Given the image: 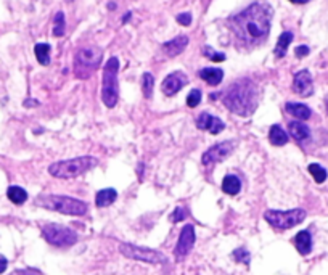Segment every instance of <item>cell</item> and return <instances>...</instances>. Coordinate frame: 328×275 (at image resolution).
I'll list each match as a JSON object with an SVG mask.
<instances>
[{"label":"cell","mask_w":328,"mask_h":275,"mask_svg":"<svg viewBox=\"0 0 328 275\" xmlns=\"http://www.w3.org/2000/svg\"><path fill=\"white\" fill-rule=\"evenodd\" d=\"M272 8L269 4L256 2L241 13L230 18V28L244 44L256 45L270 33Z\"/></svg>","instance_id":"cell-1"},{"label":"cell","mask_w":328,"mask_h":275,"mask_svg":"<svg viewBox=\"0 0 328 275\" xmlns=\"http://www.w3.org/2000/svg\"><path fill=\"white\" fill-rule=\"evenodd\" d=\"M224 105L238 116H250L258 106V87L250 79L233 82L224 95Z\"/></svg>","instance_id":"cell-2"},{"label":"cell","mask_w":328,"mask_h":275,"mask_svg":"<svg viewBox=\"0 0 328 275\" xmlns=\"http://www.w3.org/2000/svg\"><path fill=\"white\" fill-rule=\"evenodd\" d=\"M98 164V159L94 156H79L74 159H66L55 162L48 168V172L57 179H74L86 171L95 168Z\"/></svg>","instance_id":"cell-3"},{"label":"cell","mask_w":328,"mask_h":275,"mask_svg":"<svg viewBox=\"0 0 328 275\" xmlns=\"http://www.w3.org/2000/svg\"><path fill=\"white\" fill-rule=\"evenodd\" d=\"M40 206L47 209H52L68 216H84L87 212V205L84 201L71 198V197H61V195H44L37 200Z\"/></svg>","instance_id":"cell-4"},{"label":"cell","mask_w":328,"mask_h":275,"mask_svg":"<svg viewBox=\"0 0 328 275\" xmlns=\"http://www.w3.org/2000/svg\"><path fill=\"white\" fill-rule=\"evenodd\" d=\"M118 71L119 61L116 57H111L103 69V84H101V100L108 108L116 106L119 97V84H118Z\"/></svg>","instance_id":"cell-5"},{"label":"cell","mask_w":328,"mask_h":275,"mask_svg":"<svg viewBox=\"0 0 328 275\" xmlns=\"http://www.w3.org/2000/svg\"><path fill=\"white\" fill-rule=\"evenodd\" d=\"M101 61V50L97 47L80 48L74 58V73L77 77L86 79L98 68Z\"/></svg>","instance_id":"cell-6"},{"label":"cell","mask_w":328,"mask_h":275,"mask_svg":"<svg viewBox=\"0 0 328 275\" xmlns=\"http://www.w3.org/2000/svg\"><path fill=\"white\" fill-rule=\"evenodd\" d=\"M264 219L267 221L272 227L286 230L294 226H298L306 219V211L304 209H291V211H265Z\"/></svg>","instance_id":"cell-7"},{"label":"cell","mask_w":328,"mask_h":275,"mask_svg":"<svg viewBox=\"0 0 328 275\" xmlns=\"http://www.w3.org/2000/svg\"><path fill=\"white\" fill-rule=\"evenodd\" d=\"M42 235L50 244L60 248L71 246V244H74L77 241L76 232L71 230L69 227L60 226V224H47V226H44Z\"/></svg>","instance_id":"cell-8"},{"label":"cell","mask_w":328,"mask_h":275,"mask_svg":"<svg viewBox=\"0 0 328 275\" xmlns=\"http://www.w3.org/2000/svg\"><path fill=\"white\" fill-rule=\"evenodd\" d=\"M119 251L122 256L135 259V261H142V262H148V264H166L168 262L166 256L161 254L159 251L143 248V246H135V244H130V243L119 244Z\"/></svg>","instance_id":"cell-9"},{"label":"cell","mask_w":328,"mask_h":275,"mask_svg":"<svg viewBox=\"0 0 328 275\" xmlns=\"http://www.w3.org/2000/svg\"><path fill=\"white\" fill-rule=\"evenodd\" d=\"M233 148H235L233 142H221V144H216L203 155V158H201L203 164L211 166V164H216V162L224 161L233 151Z\"/></svg>","instance_id":"cell-10"},{"label":"cell","mask_w":328,"mask_h":275,"mask_svg":"<svg viewBox=\"0 0 328 275\" xmlns=\"http://www.w3.org/2000/svg\"><path fill=\"white\" fill-rule=\"evenodd\" d=\"M195 244V227L193 226H185L180 232V237H179V241H177V246L174 250V254H176L177 259H183L187 256V254L192 251Z\"/></svg>","instance_id":"cell-11"},{"label":"cell","mask_w":328,"mask_h":275,"mask_svg":"<svg viewBox=\"0 0 328 275\" xmlns=\"http://www.w3.org/2000/svg\"><path fill=\"white\" fill-rule=\"evenodd\" d=\"M293 90L301 97H309L312 95L314 92V86H312V77L311 73L307 69H303L299 73H296L294 80H293Z\"/></svg>","instance_id":"cell-12"},{"label":"cell","mask_w":328,"mask_h":275,"mask_svg":"<svg viewBox=\"0 0 328 275\" xmlns=\"http://www.w3.org/2000/svg\"><path fill=\"white\" fill-rule=\"evenodd\" d=\"M185 84H187V76L183 73H180V71H177V73H172V74H169L166 79H164L161 87H162L164 95L172 97V95H176Z\"/></svg>","instance_id":"cell-13"},{"label":"cell","mask_w":328,"mask_h":275,"mask_svg":"<svg viewBox=\"0 0 328 275\" xmlns=\"http://www.w3.org/2000/svg\"><path fill=\"white\" fill-rule=\"evenodd\" d=\"M197 126L201 130H209L211 134H221V132L225 129V124L216 116H211L209 113H201L197 119Z\"/></svg>","instance_id":"cell-14"},{"label":"cell","mask_w":328,"mask_h":275,"mask_svg":"<svg viewBox=\"0 0 328 275\" xmlns=\"http://www.w3.org/2000/svg\"><path fill=\"white\" fill-rule=\"evenodd\" d=\"M187 45H188V37L187 36H179V37L172 39V40H169V42L164 44L162 45V52L172 58V57L180 55L183 50L187 48Z\"/></svg>","instance_id":"cell-15"},{"label":"cell","mask_w":328,"mask_h":275,"mask_svg":"<svg viewBox=\"0 0 328 275\" xmlns=\"http://www.w3.org/2000/svg\"><path fill=\"white\" fill-rule=\"evenodd\" d=\"M294 246L301 254H309L312 250V238L311 233L307 230H301L298 235L294 237Z\"/></svg>","instance_id":"cell-16"},{"label":"cell","mask_w":328,"mask_h":275,"mask_svg":"<svg viewBox=\"0 0 328 275\" xmlns=\"http://www.w3.org/2000/svg\"><path fill=\"white\" fill-rule=\"evenodd\" d=\"M200 77L206 80L209 86H219L224 79V71L219 68H204L200 71Z\"/></svg>","instance_id":"cell-17"},{"label":"cell","mask_w":328,"mask_h":275,"mask_svg":"<svg viewBox=\"0 0 328 275\" xmlns=\"http://www.w3.org/2000/svg\"><path fill=\"white\" fill-rule=\"evenodd\" d=\"M118 198V193L115 188H105V190H100L95 197V205L98 208H106L110 206L113 201Z\"/></svg>","instance_id":"cell-18"},{"label":"cell","mask_w":328,"mask_h":275,"mask_svg":"<svg viewBox=\"0 0 328 275\" xmlns=\"http://www.w3.org/2000/svg\"><path fill=\"white\" fill-rule=\"evenodd\" d=\"M288 129H290V135H291L294 140H299V142H301V140H306L307 137L311 135L309 127H307L306 124H303V122H299V121L290 122Z\"/></svg>","instance_id":"cell-19"},{"label":"cell","mask_w":328,"mask_h":275,"mask_svg":"<svg viewBox=\"0 0 328 275\" xmlns=\"http://www.w3.org/2000/svg\"><path fill=\"white\" fill-rule=\"evenodd\" d=\"M291 42H293V33H290V31H285V33L279 37V42H277V45H275V50H274L275 55L279 58L285 57L286 50H288Z\"/></svg>","instance_id":"cell-20"},{"label":"cell","mask_w":328,"mask_h":275,"mask_svg":"<svg viewBox=\"0 0 328 275\" xmlns=\"http://www.w3.org/2000/svg\"><path fill=\"white\" fill-rule=\"evenodd\" d=\"M285 109L288 111L291 116L298 118V119H303V121L311 118V109L307 108L306 105H303V103H286Z\"/></svg>","instance_id":"cell-21"},{"label":"cell","mask_w":328,"mask_h":275,"mask_svg":"<svg viewBox=\"0 0 328 275\" xmlns=\"http://www.w3.org/2000/svg\"><path fill=\"white\" fill-rule=\"evenodd\" d=\"M269 140L270 144L275 145V147H282L285 145L286 142H288V135H286V132L280 127V126H272L270 130H269Z\"/></svg>","instance_id":"cell-22"},{"label":"cell","mask_w":328,"mask_h":275,"mask_svg":"<svg viewBox=\"0 0 328 275\" xmlns=\"http://www.w3.org/2000/svg\"><path fill=\"white\" fill-rule=\"evenodd\" d=\"M240 188H241V182L237 176H227L222 182V190L227 195H237Z\"/></svg>","instance_id":"cell-23"},{"label":"cell","mask_w":328,"mask_h":275,"mask_svg":"<svg viewBox=\"0 0 328 275\" xmlns=\"http://www.w3.org/2000/svg\"><path fill=\"white\" fill-rule=\"evenodd\" d=\"M7 195H8L10 201L15 203V205H23V203L28 200V193L21 187H10L8 191H7Z\"/></svg>","instance_id":"cell-24"},{"label":"cell","mask_w":328,"mask_h":275,"mask_svg":"<svg viewBox=\"0 0 328 275\" xmlns=\"http://www.w3.org/2000/svg\"><path fill=\"white\" fill-rule=\"evenodd\" d=\"M34 53L40 65L47 66L50 63V45L48 44H37L34 47Z\"/></svg>","instance_id":"cell-25"},{"label":"cell","mask_w":328,"mask_h":275,"mask_svg":"<svg viewBox=\"0 0 328 275\" xmlns=\"http://www.w3.org/2000/svg\"><path fill=\"white\" fill-rule=\"evenodd\" d=\"M153 86H155V79L150 73H145L142 77V90H143V95L145 98H150L153 94Z\"/></svg>","instance_id":"cell-26"},{"label":"cell","mask_w":328,"mask_h":275,"mask_svg":"<svg viewBox=\"0 0 328 275\" xmlns=\"http://www.w3.org/2000/svg\"><path fill=\"white\" fill-rule=\"evenodd\" d=\"M309 172L312 174V177H314V180L317 183H322L326 179V171L320 164H311L309 166Z\"/></svg>","instance_id":"cell-27"},{"label":"cell","mask_w":328,"mask_h":275,"mask_svg":"<svg viewBox=\"0 0 328 275\" xmlns=\"http://www.w3.org/2000/svg\"><path fill=\"white\" fill-rule=\"evenodd\" d=\"M65 34V15L63 12H58L55 15V26H53V36L60 37Z\"/></svg>","instance_id":"cell-28"},{"label":"cell","mask_w":328,"mask_h":275,"mask_svg":"<svg viewBox=\"0 0 328 275\" xmlns=\"http://www.w3.org/2000/svg\"><path fill=\"white\" fill-rule=\"evenodd\" d=\"M203 53H204V57H208L211 61H216V63H221V61L225 60V55H224V53L216 52V50H212V48L208 47V45L203 48Z\"/></svg>","instance_id":"cell-29"},{"label":"cell","mask_w":328,"mask_h":275,"mask_svg":"<svg viewBox=\"0 0 328 275\" xmlns=\"http://www.w3.org/2000/svg\"><path fill=\"white\" fill-rule=\"evenodd\" d=\"M200 101H201V92L198 89H193L187 97V105L190 108H195V106H198Z\"/></svg>","instance_id":"cell-30"},{"label":"cell","mask_w":328,"mask_h":275,"mask_svg":"<svg viewBox=\"0 0 328 275\" xmlns=\"http://www.w3.org/2000/svg\"><path fill=\"white\" fill-rule=\"evenodd\" d=\"M233 258L237 259L238 262H243V264H246V266H248L250 264V253L246 251L244 248H240V250H235L233 251Z\"/></svg>","instance_id":"cell-31"},{"label":"cell","mask_w":328,"mask_h":275,"mask_svg":"<svg viewBox=\"0 0 328 275\" xmlns=\"http://www.w3.org/2000/svg\"><path fill=\"white\" fill-rule=\"evenodd\" d=\"M185 217H187V211H185V209H183V208H180V206H179V208H177L176 211H174V212H172V216H171V221H172V222H179V221H183V219H185Z\"/></svg>","instance_id":"cell-32"},{"label":"cell","mask_w":328,"mask_h":275,"mask_svg":"<svg viewBox=\"0 0 328 275\" xmlns=\"http://www.w3.org/2000/svg\"><path fill=\"white\" fill-rule=\"evenodd\" d=\"M177 23H180L182 26H190L192 23V15L190 13H180L177 16Z\"/></svg>","instance_id":"cell-33"},{"label":"cell","mask_w":328,"mask_h":275,"mask_svg":"<svg viewBox=\"0 0 328 275\" xmlns=\"http://www.w3.org/2000/svg\"><path fill=\"white\" fill-rule=\"evenodd\" d=\"M307 53H309V48H307L306 45H301V47H298V48H296V57H299V58H303V57H306Z\"/></svg>","instance_id":"cell-34"},{"label":"cell","mask_w":328,"mask_h":275,"mask_svg":"<svg viewBox=\"0 0 328 275\" xmlns=\"http://www.w3.org/2000/svg\"><path fill=\"white\" fill-rule=\"evenodd\" d=\"M7 266H8V261H7V258H5V256H2V254H0V273L5 272Z\"/></svg>","instance_id":"cell-35"},{"label":"cell","mask_w":328,"mask_h":275,"mask_svg":"<svg viewBox=\"0 0 328 275\" xmlns=\"http://www.w3.org/2000/svg\"><path fill=\"white\" fill-rule=\"evenodd\" d=\"M34 105H39V101L36 100H26V103H24V106H34Z\"/></svg>","instance_id":"cell-36"},{"label":"cell","mask_w":328,"mask_h":275,"mask_svg":"<svg viewBox=\"0 0 328 275\" xmlns=\"http://www.w3.org/2000/svg\"><path fill=\"white\" fill-rule=\"evenodd\" d=\"M290 2H293V4H306V2H309V0H290Z\"/></svg>","instance_id":"cell-37"},{"label":"cell","mask_w":328,"mask_h":275,"mask_svg":"<svg viewBox=\"0 0 328 275\" xmlns=\"http://www.w3.org/2000/svg\"><path fill=\"white\" fill-rule=\"evenodd\" d=\"M325 105H326V113H328V97H326V100H325Z\"/></svg>","instance_id":"cell-38"},{"label":"cell","mask_w":328,"mask_h":275,"mask_svg":"<svg viewBox=\"0 0 328 275\" xmlns=\"http://www.w3.org/2000/svg\"><path fill=\"white\" fill-rule=\"evenodd\" d=\"M66 2H73V0H66Z\"/></svg>","instance_id":"cell-39"}]
</instances>
